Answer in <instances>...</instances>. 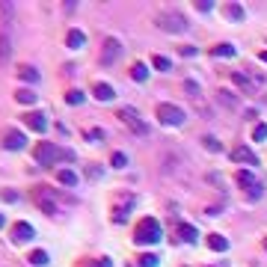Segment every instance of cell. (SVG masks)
Returning a JSON list of instances; mask_svg holds the SVG:
<instances>
[{
	"label": "cell",
	"mask_w": 267,
	"mask_h": 267,
	"mask_svg": "<svg viewBox=\"0 0 267 267\" xmlns=\"http://www.w3.org/2000/svg\"><path fill=\"white\" fill-rule=\"evenodd\" d=\"M208 246H211L214 252H229V240H226L223 234H211V237H208Z\"/></svg>",
	"instance_id": "2e32d148"
},
{
	"label": "cell",
	"mask_w": 267,
	"mask_h": 267,
	"mask_svg": "<svg viewBox=\"0 0 267 267\" xmlns=\"http://www.w3.org/2000/svg\"><path fill=\"white\" fill-rule=\"evenodd\" d=\"M252 140H255V143H264V140H267V125H264V122H261V125H255Z\"/></svg>",
	"instance_id": "f546056e"
},
{
	"label": "cell",
	"mask_w": 267,
	"mask_h": 267,
	"mask_svg": "<svg viewBox=\"0 0 267 267\" xmlns=\"http://www.w3.org/2000/svg\"><path fill=\"white\" fill-rule=\"evenodd\" d=\"M131 77L137 80V83H146V80H149V66H146V63H134Z\"/></svg>",
	"instance_id": "d6986e66"
},
{
	"label": "cell",
	"mask_w": 267,
	"mask_h": 267,
	"mask_svg": "<svg viewBox=\"0 0 267 267\" xmlns=\"http://www.w3.org/2000/svg\"><path fill=\"white\" fill-rule=\"evenodd\" d=\"M178 240H184V243H196V229L187 226V223H181V226H178Z\"/></svg>",
	"instance_id": "ac0fdd59"
},
{
	"label": "cell",
	"mask_w": 267,
	"mask_h": 267,
	"mask_svg": "<svg viewBox=\"0 0 267 267\" xmlns=\"http://www.w3.org/2000/svg\"><path fill=\"white\" fill-rule=\"evenodd\" d=\"M18 77H21V80H27V83H39V68L21 66V68H18Z\"/></svg>",
	"instance_id": "ffe728a7"
},
{
	"label": "cell",
	"mask_w": 267,
	"mask_h": 267,
	"mask_svg": "<svg viewBox=\"0 0 267 267\" xmlns=\"http://www.w3.org/2000/svg\"><path fill=\"white\" fill-rule=\"evenodd\" d=\"M202 146H205L208 152H223V146H220L214 137H202Z\"/></svg>",
	"instance_id": "f1b7e54d"
},
{
	"label": "cell",
	"mask_w": 267,
	"mask_h": 267,
	"mask_svg": "<svg viewBox=\"0 0 267 267\" xmlns=\"http://www.w3.org/2000/svg\"><path fill=\"white\" fill-rule=\"evenodd\" d=\"M234 54H237V48L229 45V42H220V45L211 48V57H220V60H229V57H234Z\"/></svg>",
	"instance_id": "4fadbf2b"
},
{
	"label": "cell",
	"mask_w": 267,
	"mask_h": 267,
	"mask_svg": "<svg viewBox=\"0 0 267 267\" xmlns=\"http://www.w3.org/2000/svg\"><path fill=\"white\" fill-rule=\"evenodd\" d=\"M86 175H89V178L95 181V178H101V169H95V167H92V169H86Z\"/></svg>",
	"instance_id": "8d00e7d4"
},
{
	"label": "cell",
	"mask_w": 267,
	"mask_h": 267,
	"mask_svg": "<svg viewBox=\"0 0 267 267\" xmlns=\"http://www.w3.org/2000/svg\"><path fill=\"white\" fill-rule=\"evenodd\" d=\"M164 237V232H161V223L155 220V217H143V223L137 226V234H134V240L143 246V243H158Z\"/></svg>",
	"instance_id": "3957f363"
},
{
	"label": "cell",
	"mask_w": 267,
	"mask_h": 267,
	"mask_svg": "<svg viewBox=\"0 0 267 267\" xmlns=\"http://www.w3.org/2000/svg\"><path fill=\"white\" fill-rule=\"evenodd\" d=\"M57 181L66 184V187H74V184H77V172H74V169H60V172H57Z\"/></svg>",
	"instance_id": "e0dca14e"
},
{
	"label": "cell",
	"mask_w": 267,
	"mask_h": 267,
	"mask_svg": "<svg viewBox=\"0 0 267 267\" xmlns=\"http://www.w3.org/2000/svg\"><path fill=\"white\" fill-rule=\"evenodd\" d=\"M232 161L234 164H243V167H258V158L252 155L249 146H234L232 149Z\"/></svg>",
	"instance_id": "9c48e42d"
},
{
	"label": "cell",
	"mask_w": 267,
	"mask_h": 267,
	"mask_svg": "<svg viewBox=\"0 0 267 267\" xmlns=\"http://www.w3.org/2000/svg\"><path fill=\"white\" fill-rule=\"evenodd\" d=\"M131 205H134V199H125V205L122 208H116V214H113V223H128V211H131Z\"/></svg>",
	"instance_id": "7402d4cb"
},
{
	"label": "cell",
	"mask_w": 267,
	"mask_h": 267,
	"mask_svg": "<svg viewBox=\"0 0 267 267\" xmlns=\"http://www.w3.org/2000/svg\"><path fill=\"white\" fill-rule=\"evenodd\" d=\"M110 164H113L116 169H125L128 167V155H125V152H116V155L110 158Z\"/></svg>",
	"instance_id": "4316f807"
},
{
	"label": "cell",
	"mask_w": 267,
	"mask_h": 267,
	"mask_svg": "<svg viewBox=\"0 0 267 267\" xmlns=\"http://www.w3.org/2000/svg\"><path fill=\"white\" fill-rule=\"evenodd\" d=\"M258 60H261V63H267V51H261V54H258Z\"/></svg>",
	"instance_id": "f35d334b"
},
{
	"label": "cell",
	"mask_w": 267,
	"mask_h": 267,
	"mask_svg": "<svg viewBox=\"0 0 267 267\" xmlns=\"http://www.w3.org/2000/svg\"><path fill=\"white\" fill-rule=\"evenodd\" d=\"M119 54H122V42L113 39V36H107L104 39V51H101V66H113Z\"/></svg>",
	"instance_id": "52a82bcc"
},
{
	"label": "cell",
	"mask_w": 267,
	"mask_h": 267,
	"mask_svg": "<svg viewBox=\"0 0 267 267\" xmlns=\"http://www.w3.org/2000/svg\"><path fill=\"white\" fill-rule=\"evenodd\" d=\"M232 80L237 83V86H240V89H243V92H246V95H249V92L255 89V86H252V83H249V80H246V77H243L240 71H234V74H232Z\"/></svg>",
	"instance_id": "d4e9b609"
},
{
	"label": "cell",
	"mask_w": 267,
	"mask_h": 267,
	"mask_svg": "<svg viewBox=\"0 0 267 267\" xmlns=\"http://www.w3.org/2000/svg\"><path fill=\"white\" fill-rule=\"evenodd\" d=\"M264 249H267V237H264Z\"/></svg>",
	"instance_id": "60d3db41"
},
{
	"label": "cell",
	"mask_w": 267,
	"mask_h": 267,
	"mask_svg": "<svg viewBox=\"0 0 267 267\" xmlns=\"http://www.w3.org/2000/svg\"><path fill=\"white\" fill-rule=\"evenodd\" d=\"M33 237H36V229L30 223H15V226H12V240H15V243H27V240H33Z\"/></svg>",
	"instance_id": "8fae6325"
},
{
	"label": "cell",
	"mask_w": 267,
	"mask_h": 267,
	"mask_svg": "<svg viewBox=\"0 0 267 267\" xmlns=\"http://www.w3.org/2000/svg\"><path fill=\"white\" fill-rule=\"evenodd\" d=\"M181 57H196V48H193V45H184V48H181Z\"/></svg>",
	"instance_id": "d590c367"
},
{
	"label": "cell",
	"mask_w": 267,
	"mask_h": 267,
	"mask_svg": "<svg viewBox=\"0 0 267 267\" xmlns=\"http://www.w3.org/2000/svg\"><path fill=\"white\" fill-rule=\"evenodd\" d=\"M119 119H122V122H125V125L137 134V137H146V134H149L146 122H143V116H140L134 107H119Z\"/></svg>",
	"instance_id": "8992f818"
},
{
	"label": "cell",
	"mask_w": 267,
	"mask_h": 267,
	"mask_svg": "<svg viewBox=\"0 0 267 267\" xmlns=\"http://www.w3.org/2000/svg\"><path fill=\"white\" fill-rule=\"evenodd\" d=\"M12 60V27H0V63Z\"/></svg>",
	"instance_id": "30bf717a"
},
{
	"label": "cell",
	"mask_w": 267,
	"mask_h": 267,
	"mask_svg": "<svg viewBox=\"0 0 267 267\" xmlns=\"http://www.w3.org/2000/svg\"><path fill=\"white\" fill-rule=\"evenodd\" d=\"M92 92H95V98L98 101H113V95H116V89H113L110 83H95Z\"/></svg>",
	"instance_id": "9a60e30c"
},
{
	"label": "cell",
	"mask_w": 267,
	"mask_h": 267,
	"mask_svg": "<svg viewBox=\"0 0 267 267\" xmlns=\"http://www.w3.org/2000/svg\"><path fill=\"white\" fill-rule=\"evenodd\" d=\"M33 155L39 161V167H57L60 161H74V152L71 149H60L57 143H39Z\"/></svg>",
	"instance_id": "6da1fadb"
},
{
	"label": "cell",
	"mask_w": 267,
	"mask_h": 267,
	"mask_svg": "<svg viewBox=\"0 0 267 267\" xmlns=\"http://www.w3.org/2000/svg\"><path fill=\"white\" fill-rule=\"evenodd\" d=\"M226 15H229L232 21H243V15H246V12H243V6H237V3H229V6H226Z\"/></svg>",
	"instance_id": "cb8c5ba5"
},
{
	"label": "cell",
	"mask_w": 267,
	"mask_h": 267,
	"mask_svg": "<svg viewBox=\"0 0 267 267\" xmlns=\"http://www.w3.org/2000/svg\"><path fill=\"white\" fill-rule=\"evenodd\" d=\"M196 9H199V12H211V9H214V3H211V0H199V3H196Z\"/></svg>",
	"instance_id": "d6a6232c"
},
{
	"label": "cell",
	"mask_w": 267,
	"mask_h": 267,
	"mask_svg": "<svg viewBox=\"0 0 267 267\" xmlns=\"http://www.w3.org/2000/svg\"><path fill=\"white\" fill-rule=\"evenodd\" d=\"M15 98L21 101V104H36V98H39V95H36L33 89H18V92H15Z\"/></svg>",
	"instance_id": "484cf974"
},
{
	"label": "cell",
	"mask_w": 267,
	"mask_h": 267,
	"mask_svg": "<svg viewBox=\"0 0 267 267\" xmlns=\"http://www.w3.org/2000/svg\"><path fill=\"white\" fill-rule=\"evenodd\" d=\"M98 267H110V258H101V261H98Z\"/></svg>",
	"instance_id": "74e56055"
},
{
	"label": "cell",
	"mask_w": 267,
	"mask_h": 267,
	"mask_svg": "<svg viewBox=\"0 0 267 267\" xmlns=\"http://www.w3.org/2000/svg\"><path fill=\"white\" fill-rule=\"evenodd\" d=\"M83 98H86V95H83L80 89H71V92H68V95H66V101H68V104H71V107H77V104H83Z\"/></svg>",
	"instance_id": "83f0119b"
},
{
	"label": "cell",
	"mask_w": 267,
	"mask_h": 267,
	"mask_svg": "<svg viewBox=\"0 0 267 267\" xmlns=\"http://www.w3.org/2000/svg\"><path fill=\"white\" fill-rule=\"evenodd\" d=\"M66 42H68V48H74V51H80L83 45H86V36H83V30H68V36H66Z\"/></svg>",
	"instance_id": "5bb4252c"
},
{
	"label": "cell",
	"mask_w": 267,
	"mask_h": 267,
	"mask_svg": "<svg viewBox=\"0 0 267 267\" xmlns=\"http://www.w3.org/2000/svg\"><path fill=\"white\" fill-rule=\"evenodd\" d=\"M86 137H89V140H104V131H101V128H92V131H86Z\"/></svg>",
	"instance_id": "e575fe53"
},
{
	"label": "cell",
	"mask_w": 267,
	"mask_h": 267,
	"mask_svg": "<svg viewBox=\"0 0 267 267\" xmlns=\"http://www.w3.org/2000/svg\"><path fill=\"white\" fill-rule=\"evenodd\" d=\"M39 205H42V211H48V214H54L57 208H54V202L51 199H39Z\"/></svg>",
	"instance_id": "836d02e7"
},
{
	"label": "cell",
	"mask_w": 267,
	"mask_h": 267,
	"mask_svg": "<svg viewBox=\"0 0 267 267\" xmlns=\"http://www.w3.org/2000/svg\"><path fill=\"white\" fill-rule=\"evenodd\" d=\"M24 146H27L24 131H18V128H9V131H6V137H3V149H6V152H21Z\"/></svg>",
	"instance_id": "ba28073f"
},
{
	"label": "cell",
	"mask_w": 267,
	"mask_h": 267,
	"mask_svg": "<svg viewBox=\"0 0 267 267\" xmlns=\"http://www.w3.org/2000/svg\"><path fill=\"white\" fill-rule=\"evenodd\" d=\"M152 66L158 68V71H169V68H172V60L164 57V54H158V57H152Z\"/></svg>",
	"instance_id": "603a6c76"
},
{
	"label": "cell",
	"mask_w": 267,
	"mask_h": 267,
	"mask_svg": "<svg viewBox=\"0 0 267 267\" xmlns=\"http://www.w3.org/2000/svg\"><path fill=\"white\" fill-rule=\"evenodd\" d=\"M24 125L36 134H45L48 131V116H45V113H27V116H24Z\"/></svg>",
	"instance_id": "7c38bea8"
},
{
	"label": "cell",
	"mask_w": 267,
	"mask_h": 267,
	"mask_svg": "<svg viewBox=\"0 0 267 267\" xmlns=\"http://www.w3.org/2000/svg\"><path fill=\"white\" fill-rule=\"evenodd\" d=\"M184 89H187L193 98H199V83H196V80H184Z\"/></svg>",
	"instance_id": "4dcf8cb0"
},
{
	"label": "cell",
	"mask_w": 267,
	"mask_h": 267,
	"mask_svg": "<svg viewBox=\"0 0 267 267\" xmlns=\"http://www.w3.org/2000/svg\"><path fill=\"white\" fill-rule=\"evenodd\" d=\"M3 226H6V217H3V214H0V229H3Z\"/></svg>",
	"instance_id": "ab89813d"
},
{
	"label": "cell",
	"mask_w": 267,
	"mask_h": 267,
	"mask_svg": "<svg viewBox=\"0 0 267 267\" xmlns=\"http://www.w3.org/2000/svg\"><path fill=\"white\" fill-rule=\"evenodd\" d=\"M237 184L246 190L249 199H261V193H264V184L252 175V169H237Z\"/></svg>",
	"instance_id": "5b68a950"
},
{
	"label": "cell",
	"mask_w": 267,
	"mask_h": 267,
	"mask_svg": "<svg viewBox=\"0 0 267 267\" xmlns=\"http://www.w3.org/2000/svg\"><path fill=\"white\" fill-rule=\"evenodd\" d=\"M140 267H158V255H143L140 258Z\"/></svg>",
	"instance_id": "1f68e13d"
},
{
	"label": "cell",
	"mask_w": 267,
	"mask_h": 267,
	"mask_svg": "<svg viewBox=\"0 0 267 267\" xmlns=\"http://www.w3.org/2000/svg\"><path fill=\"white\" fill-rule=\"evenodd\" d=\"M158 122L167 125V128H181V125L187 122V113H184L178 104L164 101V104H158Z\"/></svg>",
	"instance_id": "7a4b0ae2"
},
{
	"label": "cell",
	"mask_w": 267,
	"mask_h": 267,
	"mask_svg": "<svg viewBox=\"0 0 267 267\" xmlns=\"http://www.w3.org/2000/svg\"><path fill=\"white\" fill-rule=\"evenodd\" d=\"M158 27L161 30H167V33H187V27H190V21L181 15V12H175V9H169L164 15H158Z\"/></svg>",
	"instance_id": "277c9868"
},
{
	"label": "cell",
	"mask_w": 267,
	"mask_h": 267,
	"mask_svg": "<svg viewBox=\"0 0 267 267\" xmlns=\"http://www.w3.org/2000/svg\"><path fill=\"white\" fill-rule=\"evenodd\" d=\"M27 261H30V264H33V267H45V264H48V261H51V255H48L45 249H33Z\"/></svg>",
	"instance_id": "44dd1931"
}]
</instances>
